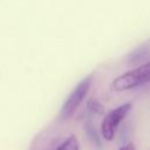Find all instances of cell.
I'll return each instance as SVG.
<instances>
[{
	"label": "cell",
	"mask_w": 150,
	"mask_h": 150,
	"mask_svg": "<svg viewBox=\"0 0 150 150\" xmlns=\"http://www.w3.org/2000/svg\"><path fill=\"white\" fill-rule=\"evenodd\" d=\"M118 150H136V148H135V145L132 143H128V144L122 145Z\"/></svg>",
	"instance_id": "obj_7"
},
{
	"label": "cell",
	"mask_w": 150,
	"mask_h": 150,
	"mask_svg": "<svg viewBox=\"0 0 150 150\" xmlns=\"http://www.w3.org/2000/svg\"><path fill=\"white\" fill-rule=\"evenodd\" d=\"M131 107H132L131 103L128 102V103H124V104L110 110L105 115V117L103 118V121L101 123V134L105 141H112L120 123L124 120L127 114L130 111Z\"/></svg>",
	"instance_id": "obj_3"
},
{
	"label": "cell",
	"mask_w": 150,
	"mask_h": 150,
	"mask_svg": "<svg viewBox=\"0 0 150 150\" xmlns=\"http://www.w3.org/2000/svg\"><path fill=\"white\" fill-rule=\"evenodd\" d=\"M87 108H88V110L91 112V114H96V115H102L103 114V105L98 102V101H96V100H94V98H91V100H89L88 101V103H87Z\"/></svg>",
	"instance_id": "obj_6"
},
{
	"label": "cell",
	"mask_w": 150,
	"mask_h": 150,
	"mask_svg": "<svg viewBox=\"0 0 150 150\" xmlns=\"http://www.w3.org/2000/svg\"><path fill=\"white\" fill-rule=\"evenodd\" d=\"M91 86V76H88L83 79L69 94L67 100L64 101L61 110H60V118L61 120H68L74 115L79 105L84 100L87 93L89 91V88Z\"/></svg>",
	"instance_id": "obj_2"
},
{
	"label": "cell",
	"mask_w": 150,
	"mask_h": 150,
	"mask_svg": "<svg viewBox=\"0 0 150 150\" xmlns=\"http://www.w3.org/2000/svg\"><path fill=\"white\" fill-rule=\"evenodd\" d=\"M150 82V62H146L132 70L117 76L111 83V90L123 91L134 89Z\"/></svg>",
	"instance_id": "obj_1"
},
{
	"label": "cell",
	"mask_w": 150,
	"mask_h": 150,
	"mask_svg": "<svg viewBox=\"0 0 150 150\" xmlns=\"http://www.w3.org/2000/svg\"><path fill=\"white\" fill-rule=\"evenodd\" d=\"M56 150H80V145H79V141L77 138L71 135L69 136L64 142H62Z\"/></svg>",
	"instance_id": "obj_5"
},
{
	"label": "cell",
	"mask_w": 150,
	"mask_h": 150,
	"mask_svg": "<svg viewBox=\"0 0 150 150\" xmlns=\"http://www.w3.org/2000/svg\"><path fill=\"white\" fill-rule=\"evenodd\" d=\"M86 134L89 137V139L94 143V145L97 146V149H100L102 146V144H101V137L98 136L95 127L93 125V123L90 121H87V123H86Z\"/></svg>",
	"instance_id": "obj_4"
}]
</instances>
